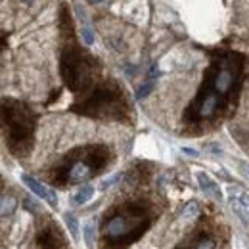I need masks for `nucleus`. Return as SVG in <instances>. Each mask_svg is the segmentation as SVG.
<instances>
[{
  "label": "nucleus",
  "instance_id": "f257e3e1",
  "mask_svg": "<svg viewBox=\"0 0 249 249\" xmlns=\"http://www.w3.org/2000/svg\"><path fill=\"white\" fill-rule=\"evenodd\" d=\"M156 211L150 201L134 199L111 207L102 218L100 240L104 249H128L152 226Z\"/></svg>",
  "mask_w": 249,
  "mask_h": 249
},
{
  "label": "nucleus",
  "instance_id": "f03ea898",
  "mask_svg": "<svg viewBox=\"0 0 249 249\" xmlns=\"http://www.w3.org/2000/svg\"><path fill=\"white\" fill-rule=\"evenodd\" d=\"M60 21L65 38V46L62 48L60 56V73L63 85L71 92L85 94L96 85V79L100 75V62L73 40V23L67 8H62Z\"/></svg>",
  "mask_w": 249,
  "mask_h": 249
},
{
  "label": "nucleus",
  "instance_id": "7ed1b4c3",
  "mask_svg": "<svg viewBox=\"0 0 249 249\" xmlns=\"http://www.w3.org/2000/svg\"><path fill=\"white\" fill-rule=\"evenodd\" d=\"M111 159H113L111 150L104 144H90V146L75 148L67 156H63L60 163H56L50 169L48 180L50 184L58 188L83 184L94 177H98L100 173H104L107 165L111 163Z\"/></svg>",
  "mask_w": 249,
  "mask_h": 249
},
{
  "label": "nucleus",
  "instance_id": "20e7f679",
  "mask_svg": "<svg viewBox=\"0 0 249 249\" xmlns=\"http://www.w3.org/2000/svg\"><path fill=\"white\" fill-rule=\"evenodd\" d=\"M36 132V113L18 98H0V138L18 159L31 156Z\"/></svg>",
  "mask_w": 249,
  "mask_h": 249
},
{
  "label": "nucleus",
  "instance_id": "39448f33",
  "mask_svg": "<svg viewBox=\"0 0 249 249\" xmlns=\"http://www.w3.org/2000/svg\"><path fill=\"white\" fill-rule=\"evenodd\" d=\"M71 111L106 121H128L130 117L126 94L117 81L96 83L89 92H85L83 98H79L71 106Z\"/></svg>",
  "mask_w": 249,
  "mask_h": 249
},
{
  "label": "nucleus",
  "instance_id": "423d86ee",
  "mask_svg": "<svg viewBox=\"0 0 249 249\" xmlns=\"http://www.w3.org/2000/svg\"><path fill=\"white\" fill-rule=\"evenodd\" d=\"M238 73H240V67L236 60H224L222 65H218V69L213 73V79H211V85L207 90L218 94V96H224L232 90V87L236 85V79H238Z\"/></svg>",
  "mask_w": 249,
  "mask_h": 249
},
{
  "label": "nucleus",
  "instance_id": "0eeeda50",
  "mask_svg": "<svg viewBox=\"0 0 249 249\" xmlns=\"http://www.w3.org/2000/svg\"><path fill=\"white\" fill-rule=\"evenodd\" d=\"M35 249H67V240L54 220H44L35 234Z\"/></svg>",
  "mask_w": 249,
  "mask_h": 249
},
{
  "label": "nucleus",
  "instance_id": "6e6552de",
  "mask_svg": "<svg viewBox=\"0 0 249 249\" xmlns=\"http://www.w3.org/2000/svg\"><path fill=\"white\" fill-rule=\"evenodd\" d=\"M178 249H218V242L209 230H197Z\"/></svg>",
  "mask_w": 249,
  "mask_h": 249
},
{
  "label": "nucleus",
  "instance_id": "1a4fd4ad",
  "mask_svg": "<svg viewBox=\"0 0 249 249\" xmlns=\"http://www.w3.org/2000/svg\"><path fill=\"white\" fill-rule=\"evenodd\" d=\"M21 180L27 184V188L31 190L36 197L44 199L50 207H58V196L54 194V190H50L48 186H44L42 182H38L36 178H33V177H29V175H21Z\"/></svg>",
  "mask_w": 249,
  "mask_h": 249
},
{
  "label": "nucleus",
  "instance_id": "9d476101",
  "mask_svg": "<svg viewBox=\"0 0 249 249\" xmlns=\"http://www.w3.org/2000/svg\"><path fill=\"white\" fill-rule=\"evenodd\" d=\"M197 177V182H199V188L207 194V196H211L213 199H217V201H220L222 199V194H220V188H218V184L209 177V175H205V173H197L196 175Z\"/></svg>",
  "mask_w": 249,
  "mask_h": 249
},
{
  "label": "nucleus",
  "instance_id": "9b49d317",
  "mask_svg": "<svg viewBox=\"0 0 249 249\" xmlns=\"http://www.w3.org/2000/svg\"><path fill=\"white\" fill-rule=\"evenodd\" d=\"M92 196H94V186L92 184H85V186H81L75 192V196L71 199H73L75 205H85L87 201L92 199Z\"/></svg>",
  "mask_w": 249,
  "mask_h": 249
},
{
  "label": "nucleus",
  "instance_id": "f8f14e48",
  "mask_svg": "<svg viewBox=\"0 0 249 249\" xmlns=\"http://www.w3.org/2000/svg\"><path fill=\"white\" fill-rule=\"evenodd\" d=\"M18 207V199L14 196H0V217L12 215Z\"/></svg>",
  "mask_w": 249,
  "mask_h": 249
},
{
  "label": "nucleus",
  "instance_id": "ddd939ff",
  "mask_svg": "<svg viewBox=\"0 0 249 249\" xmlns=\"http://www.w3.org/2000/svg\"><path fill=\"white\" fill-rule=\"evenodd\" d=\"M230 205H232V209H234V213H236L238 217L242 218V222H244V224H249L248 211H246V207L242 205V201H240L238 197H234V196H230Z\"/></svg>",
  "mask_w": 249,
  "mask_h": 249
},
{
  "label": "nucleus",
  "instance_id": "4468645a",
  "mask_svg": "<svg viewBox=\"0 0 249 249\" xmlns=\"http://www.w3.org/2000/svg\"><path fill=\"white\" fill-rule=\"evenodd\" d=\"M63 218H65V224H67V228H69L71 236L77 240V238H79V222H77V217H75L73 213H65Z\"/></svg>",
  "mask_w": 249,
  "mask_h": 249
},
{
  "label": "nucleus",
  "instance_id": "2eb2a0df",
  "mask_svg": "<svg viewBox=\"0 0 249 249\" xmlns=\"http://www.w3.org/2000/svg\"><path fill=\"white\" fill-rule=\"evenodd\" d=\"M230 196H234V197H238V199L242 201V205L246 207V211H248V217H249V194H248V192H244V190H238V188H230Z\"/></svg>",
  "mask_w": 249,
  "mask_h": 249
},
{
  "label": "nucleus",
  "instance_id": "dca6fc26",
  "mask_svg": "<svg viewBox=\"0 0 249 249\" xmlns=\"http://www.w3.org/2000/svg\"><path fill=\"white\" fill-rule=\"evenodd\" d=\"M81 38H83V42L89 44V46L94 42V33L89 23H83V27H81Z\"/></svg>",
  "mask_w": 249,
  "mask_h": 249
},
{
  "label": "nucleus",
  "instance_id": "f3484780",
  "mask_svg": "<svg viewBox=\"0 0 249 249\" xmlns=\"http://www.w3.org/2000/svg\"><path fill=\"white\" fill-rule=\"evenodd\" d=\"M152 89H154V81H148L146 85H142V87L138 89V92H136V98H138V100H142V98H146L148 94L152 92Z\"/></svg>",
  "mask_w": 249,
  "mask_h": 249
},
{
  "label": "nucleus",
  "instance_id": "a211bd4d",
  "mask_svg": "<svg viewBox=\"0 0 249 249\" xmlns=\"http://www.w3.org/2000/svg\"><path fill=\"white\" fill-rule=\"evenodd\" d=\"M85 240H87V246L92 248L94 246V224L92 222H89V224L85 226Z\"/></svg>",
  "mask_w": 249,
  "mask_h": 249
},
{
  "label": "nucleus",
  "instance_id": "6ab92c4d",
  "mask_svg": "<svg viewBox=\"0 0 249 249\" xmlns=\"http://www.w3.org/2000/svg\"><path fill=\"white\" fill-rule=\"evenodd\" d=\"M8 46V35L6 33H0V50H4Z\"/></svg>",
  "mask_w": 249,
  "mask_h": 249
},
{
  "label": "nucleus",
  "instance_id": "aec40b11",
  "mask_svg": "<svg viewBox=\"0 0 249 249\" xmlns=\"http://www.w3.org/2000/svg\"><path fill=\"white\" fill-rule=\"evenodd\" d=\"M182 152H184L186 156H192V157L199 156V152H197V150H192V148H182Z\"/></svg>",
  "mask_w": 249,
  "mask_h": 249
},
{
  "label": "nucleus",
  "instance_id": "412c9836",
  "mask_svg": "<svg viewBox=\"0 0 249 249\" xmlns=\"http://www.w3.org/2000/svg\"><path fill=\"white\" fill-rule=\"evenodd\" d=\"M240 167H242V171L246 173V177L249 178V165H248V163H240Z\"/></svg>",
  "mask_w": 249,
  "mask_h": 249
},
{
  "label": "nucleus",
  "instance_id": "4be33fe9",
  "mask_svg": "<svg viewBox=\"0 0 249 249\" xmlns=\"http://www.w3.org/2000/svg\"><path fill=\"white\" fill-rule=\"evenodd\" d=\"M90 4H102V2H106V0H89Z\"/></svg>",
  "mask_w": 249,
  "mask_h": 249
},
{
  "label": "nucleus",
  "instance_id": "5701e85b",
  "mask_svg": "<svg viewBox=\"0 0 249 249\" xmlns=\"http://www.w3.org/2000/svg\"><path fill=\"white\" fill-rule=\"evenodd\" d=\"M2 190H4V178L0 177V194H2Z\"/></svg>",
  "mask_w": 249,
  "mask_h": 249
},
{
  "label": "nucleus",
  "instance_id": "b1692460",
  "mask_svg": "<svg viewBox=\"0 0 249 249\" xmlns=\"http://www.w3.org/2000/svg\"><path fill=\"white\" fill-rule=\"evenodd\" d=\"M21 2H25V4H31L33 0H21Z\"/></svg>",
  "mask_w": 249,
  "mask_h": 249
}]
</instances>
